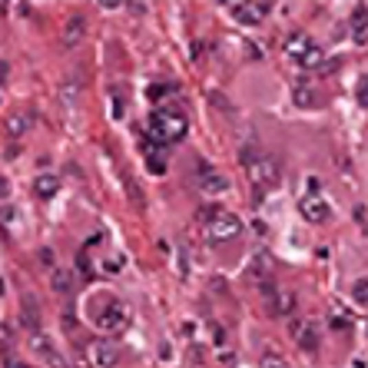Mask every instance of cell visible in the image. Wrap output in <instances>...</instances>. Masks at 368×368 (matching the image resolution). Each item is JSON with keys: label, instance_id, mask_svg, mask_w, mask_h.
Here are the masks:
<instances>
[{"label": "cell", "instance_id": "1", "mask_svg": "<svg viewBox=\"0 0 368 368\" xmlns=\"http://www.w3.org/2000/svg\"><path fill=\"white\" fill-rule=\"evenodd\" d=\"M242 169H246V176H249V183L256 186V193H269V189H276L279 186V163L276 156H269L262 147L256 143H249V147H242Z\"/></svg>", "mask_w": 368, "mask_h": 368}, {"label": "cell", "instance_id": "2", "mask_svg": "<svg viewBox=\"0 0 368 368\" xmlns=\"http://www.w3.org/2000/svg\"><path fill=\"white\" fill-rule=\"evenodd\" d=\"M90 302H93V305H90V318H93V325H96L100 332H110V335H116V332L127 329L129 312H127V305H123L116 295L100 292V295H93Z\"/></svg>", "mask_w": 368, "mask_h": 368}, {"label": "cell", "instance_id": "3", "mask_svg": "<svg viewBox=\"0 0 368 368\" xmlns=\"http://www.w3.org/2000/svg\"><path fill=\"white\" fill-rule=\"evenodd\" d=\"M186 133H189V120H186L180 110H169V107H163V110H156L153 116H149V136L156 140V143H180Z\"/></svg>", "mask_w": 368, "mask_h": 368}, {"label": "cell", "instance_id": "4", "mask_svg": "<svg viewBox=\"0 0 368 368\" xmlns=\"http://www.w3.org/2000/svg\"><path fill=\"white\" fill-rule=\"evenodd\" d=\"M285 54L295 60V67H302V70H318L322 67V50L315 47V40L309 34H292V37L285 40Z\"/></svg>", "mask_w": 368, "mask_h": 368}, {"label": "cell", "instance_id": "5", "mask_svg": "<svg viewBox=\"0 0 368 368\" xmlns=\"http://www.w3.org/2000/svg\"><path fill=\"white\" fill-rule=\"evenodd\" d=\"M239 232H242L239 216H232V213H226V209L209 213V219H206V236H209V242H229V239H236Z\"/></svg>", "mask_w": 368, "mask_h": 368}, {"label": "cell", "instance_id": "6", "mask_svg": "<svg viewBox=\"0 0 368 368\" xmlns=\"http://www.w3.org/2000/svg\"><path fill=\"white\" fill-rule=\"evenodd\" d=\"M272 10V3H229V14L232 20H239L246 27H256L266 20V14Z\"/></svg>", "mask_w": 368, "mask_h": 368}, {"label": "cell", "instance_id": "7", "mask_svg": "<svg viewBox=\"0 0 368 368\" xmlns=\"http://www.w3.org/2000/svg\"><path fill=\"white\" fill-rule=\"evenodd\" d=\"M299 213H302L309 222L318 226V222H325L332 216V206L325 203L322 196H302V199H299Z\"/></svg>", "mask_w": 368, "mask_h": 368}, {"label": "cell", "instance_id": "8", "mask_svg": "<svg viewBox=\"0 0 368 368\" xmlns=\"http://www.w3.org/2000/svg\"><path fill=\"white\" fill-rule=\"evenodd\" d=\"M30 349L37 351V355H40V358H43V362H47L50 368H63V358H60V351L50 345V338H47V335H43L40 329L30 332Z\"/></svg>", "mask_w": 368, "mask_h": 368}, {"label": "cell", "instance_id": "9", "mask_svg": "<svg viewBox=\"0 0 368 368\" xmlns=\"http://www.w3.org/2000/svg\"><path fill=\"white\" fill-rule=\"evenodd\" d=\"M292 335H295V342H299L305 351H315V349H318V342H322V332H318V325H315V322H295Z\"/></svg>", "mask_w": 368, "mask_h": 368}, {"label": "cell", "instance_id": "10", "mask_svg": "<svg viewBox=\"0 0 368 368\" xmlns=\"http://www.w3.org/2000/svg\"><path fill=\"white\" fill-rule=\"evenodd\" d=\"M90 355H93V365L96 368H116L120 365V349L110 345V342H93Z\"/></svg>", "mask_w": 368, "mask_h": 368}, {"label": "cell", "instance_id": "11", "mask_svg": "<svg viewBox=\"0 0 368 368\" xmlns=\"http://www.w3.org/2000/svg\"><path fill=\"white\" fill-rule=\"evenodd\" d=\"M269 312L292 315L295 312V292H289V289H269Z\"/></svg>", "mask_w": 368, "mask_h": 368}, {"label": "cell", "instance_id": "12", "mask_svg": "<svg viewBox=\"0 0 368 368\" xmlns=\"http://www.w3.org/2000/svg\"><path fill=\"white\" fill-rule=\"evenodd\" d=\"M196 183H199V189H203V193H226V186H229L219 173H216V169H209V166H199Z\"/></svg>", "mask_w": 368, "mask_h": 368}, {"label": "cell", "instance_id": "13", "mask_svg": "<svg viewBox=\"0 0 368 368\" xmlns=\"http://www.w3.org/2000/svg\"><path fill=\"white\" fill-rule=\"evenodd\" d=\"M83 34H87V17L74 14V17L67 20V27H63V47H76L83 40Z\"/></svg>", "mask_w": 368, "mask_h": 368}, {"label": "cell", "instance_id": "14", "mask_svg": "<svg viewBox=\"0 0 368 368\" xmlns=\"http://www.w3.org/2000/svg\"><path fill=\"white\" fill-rule=\"evenodd\" d=\"M292 100L295 107H305V110H312V107H318V96H315V87L309 83V80H299L292 87Z\"/></svg>", "mask_w": 368, "mask_h": 368}, {"label": "cell", "instance_id": "15", "mask_svg": "<svg viewBox=\"0 0 368 368\" xmlns=\"http://www.w3.org/2000/svg\"><path fill=\"white\" fill-rule=\"evenodd\" d=\"M56 189H60L56 173H40L37 180H34V193H37V199H54Z\"/></svg>", "mask_w": 368, "mask_h": 368}, {"label": "cell", "instance_id": "16", "mask_svg": "<svg viewBox=\"0 0 368 368\" xmlns=\"http://www.w3.org/2000/svg\"><path fill=\"white\" fill-rule=\"evenodd\" d=\"M30 127H34V116H30V113H23V110L10 113V116L3 120V129H7L10 136H23Z\"/></svg>", "mask_w": 368, "mask_h": 368}, {"label": "cell", "instance_id": "17", "mask_svg": "<svg viewBox=\"0 0 368 368\" xmlns=\"http://www.w3.org/2000/svg\"><path fill=\"white\" fill-rule=\"evenodd\" d=\"M349 23H351V34H355L358 40H365V34H368V7L365 3H358V7L351 10Z\"/></svg>", "mask_w": 368, "mask_h": 368}, {"label": "cell", "instance_id": "18", "mask_svg": "<svg viewBox=\"0 0 368 368\" xmlns=\"http://www.w3.org/2000/svg\"><path fill=\"white\" fill-rule=\"evenodd\" d=\"M266 276H269V259L259 252V256L252 259V266L246 269V279H249V282H262Z\"/></svg>", "mask_w": 368, "mask_h": 368}, {"label": "cell", "instance_id": "19", "mask_svg": "<svg viewBox=\"0 0 368 368\" xmlns=\"http://www.w3.org/2000/svg\"><path fill=\"white\" fill-rule=\"evenodd\" d=\"M54 289L60 295H74V289H76L74 276H70V272H63V269H56L54 272Z\"/></svg>", "mask_w": 368, "mask_h": 368}, {"label": "cell", "instance_id": "20", "mask_svg": "<svg viewBox=\"0 0 368 368\" xmlns=\"http://www.w3.org/2000/svg\"><path fill=\"white\" fill-rule=\"evenodd\" d=\"M351 299H355L358 305H365V309H368V276L358 279V282L351 285Z\"/></svg>", "mask_w": 368, "mask_h": 368}, {"label": "cell", "instance_id": "21", "mask_svg": "<svg viewBox=\"0 0 368 368\" xmlns=\"http://www.w3.org/2000/svg\"><path fill=\"white\" fill-rule=\"evenodd\" d=\"M358 103H362V107H368V76L358 83Z\"/></svg>", "mask_w": 368, "mask_h": 368}, {"label": "cell", "instance_id": "22", "mask_svg": "<svg viewBox=\"0 0 368 368\" xmlns=\"http://www.w3.org/2000/svg\"><path fill=\"white\" fill-rule=\"evenodd\" d=\"M7 196H10V180L0 173V199H7Z\"/></svg>", "mask_w": 368, "mask_h": 368}, {"label": "cell", "instance_id": "23", "mask_svg": "<svg viewBox=\"0 0 368 368\" xmlns=\"http://www.w3.org/2000/svg\"><path fill=\"white\" fill-rule=\"evenodd\" d=\"M262 368H289V365H285L282 358H276V355H272V358H266V362H262Z\"/></svg>", "mask_w": 368, "mask_h": 368}, {"label": "cell", "instance_id": "24", "mask_svg": "<svg viewBox=\"0 0 368 368\" xmlns=\"http://www.w3.org/2000/svg\"><path fill=\"white\" fill-rule=\"evenodd\" d=\"M3 368H30V365H27L23 358H7V362H3Z\"/></svg>", "mask_w": 368, "mask_h": 368}, {"label": "cell", "instance_id": "25", "mask_svg": "<svg viewBox=\"0 0 368 368\" xmlns=\"http://www.w3.org/2000/svg\"><path fill=\"white\" fill-rule=\"evenodd\" d=\"M0 295H3V279H0Z\"/></svg>", "mask_w": 368, "mask_h": 368}]
</instances>
